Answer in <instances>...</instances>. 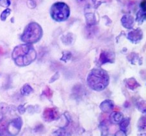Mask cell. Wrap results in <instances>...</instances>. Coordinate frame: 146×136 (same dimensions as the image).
I'll return each instance as SVG.
<instances>
[{
  "label": "cell",
  "instance_id": "obj_20",
  "mask_svg": "<svg viewBox=\"0 0 146 136\" xmlns=\"http://www.w3.org/2000/svg\"><path fill=\"white\" fill-rule=\"evenodd\" d=\"M43 94L45 95H46L47 97H52V91L50 90L48 88H46V90L44 91Z\"/></svg>",
  "mask_w": 146,
  "mask_h": 136
},
{
  "label": "cell",
  "instance_id": "obj_14",
  "mask_svg": "<svg viewBox=\"0 0 146 136\" xmlns=\"http://www.w3.org/2000/svg\"><path fill=\"white\" fill-rule=\"evenodd\" d=\"M32 88L29 84H25L21 89V94L24 95H28L32 92Z\"/></svg>",
  "mask_w": 146,
  "mask_h": 136
},
{
  "label": "cell",
  "instance_id": "obj_13",
  "mask_svg": "<svg viewBox=\"0 0 146 136\" xmlns=\"http://www.w3.org/2000/svg\"><path fill=\"white\" fill-rule=\"evenodd\" d=\"M138 127L140 130H146V116H143L139 120L138 123Z\"/></svg>",
  "mask_w": 146,
  "mask_h": 136
},
{
  "label": "cell",
  "instance_id": "obj_5",
  "mask_svg": "<svg viewBox=\"0 0 146 136\" xmlns=\"http://www.w3.org/2000/svg\"><path fill=\"white\" fill-rule=\"evenodd\" d=\"M70 16L69 7L62 2H57L51 8V16L56 21H64Z\"/></svg>",
  "mask_w": 146,
  "mask_h": 136
},
{
  "label": "cell",
  "instance_id": "obj_1",
  "mask_svg": "<svg viewBox=\"0 0 146 136\" xmlns=\"http://www.w3.org/2000/svg\"><path fill=\"white\" fill-rule=\"evenodd\" d=\"M12 58L18 66H27L36 60V52L31 44H22L15 47Z\"/></svg>",
  "mask_w": 146,
  "mask_h": 136
},
{
  "label": "cell",
  "instance_id": "obj_4",
  "mask_svg": "<svg viewBox=\"0 0 146 136\" xmlns=\"http://www.w3.org/2000/svg\"><path fill=\"white\" fill-rule=\"evenodd\" d=\"M42 34L41 27L36 22H31L25 27L21 39L27 44H34L41 39Z\"/></svg>",
  "mask_w": 146,
  "mask_h": 136
},
{
  "label": "cell",
  "instance_id": "obj_22",
  "mask_svg": "<svg viewBox=\"0 0 146 136\" xmlns=\"http://www.w3.org/2000/svg\"><path fill=\"white\" fill-rule=\"evenodd\" d=\"M115 136H126V135H125V132H124V131L120 130L116 133Z\"/></svg>",
  "mask_w": 146,
  "mask_h": 136
},
{
  "label": "cell",
  "instance_id": "obj_8",
  "mask_svg": "<svg viewBox=\"0 0 146 136\" xmlns=\"http://www.w3.org/2000/svg\"><path fill=\"white\" fill-rule=\"evenodd\" d=\"M113 107H114V105H113V103L110 100H106L102 102V104L100 105V108L103 112H110L113 109Z\"/></svg>",
  "mask_w": 146,
  "mask_h": 136
},
{
  "label": "cell",
  "instance_id": "obj_10",
  "mask_svg": "<svg viewBox=\"0 0 146 136\" xmlns=\"http://www.w3.org/2000/svg\"><path fill=\"white\" fill-rule=\"evenodd\" d=\"M113 60V54L108 52H102L100 54L99 61L101 64H104L108 62H111Z\"/></svg>",
  "mask_w": 146,
  "mask_h": 136
},
{
  "label": "cell",
  "instance_id": "obj_16",
  "mask_svg": "<svg viewBox=\"0 0 146 136\" xmlns=\"http://www.w3.org/2000/svg\"><path fill=\"white\" fill-rule=\"evenodd\" d=\"M129 124V119H127H127H123L122 120V122H120V129H121V130L125 132V131L126 130Z\"/></svg>",
  "mask_w": 146,
  "mask_h": 136
},
{
  "label": "cell",
  "instance_id": "obj_11",
  "mask_svg": "<svg viewBox=\"0 0 146 136\" xmlns=\"http://www.w3.org/2000/svg\"><path fill=\"white\" fill-rule=\"evenodd\" d=\"M110 121L114 124H118L122 122L123 120V115L121 113L117 111H115L110 115Z\"/></svg>",
  "mask_w": 146,
  "mask_h": 136
},
{
  "label": "cell",
  "instance_id": "obj_12",
  "mask_svg": "<svg viewBox=\"0 0 146 136\" xmlns=\"http://www.w3.org/2000/svg\"><path fill=\"white\" fill-rule=\"evenodd\" d=\"M127 85L129 88L131 90L136 89V88L139 86L140 84L137 82V80H136L134 78H130V79L127 80Z\"/></svg>",
  "mask_w": 146,
  "mask_h": 136
},
{
  "label": "cell",
  "instance_id": "obj_3",
  "mask_svg": "<svg viewBox=\"0 0 146 136\" xmlns=\"http://www.w3.org/2000/svg\"><path fill=\"white\" fill-rule=\"evenodd\" d=\"M21 128V120L19 118L9 119L0 111V136H13L19 132Z\"/></svg>",
  "mask_w": 146,
  "mask_h": 136
},
{
  "label": "cell",
  "instance_id": "obj_9",
  "mask_svg": "<svg viewBox=\"0 0 146 136\" xmlns=\"http://www.w3.org/2000/svg\"><path fill=\"white\" fill-rule=\"evenodd\" d=\"M122 23L126 28H131L134 24V19L131 16L125 15L122 18Z\"/></svg>",
  "mask_w": 146,
  "mask_h": 136
},
{
  "label": "cell",
  "instance_id": "obj_15",
  "mask_svg": "<svg viewBox=\"0 0 146 136\" xmlns=\"http://www.w3.org/2000/svg\"><path fill=\"white\" fill-rule=\"evenodd\" d=\"M137 107L138 110L141 112H146V101L145 100H142L137 103Z\"/></svg>",
  "mask_w": 146,
  "mask_h": 136
},
{
  "label": "cell",
  "instance_id": "obj_18",
  "mask_svg": "<svg viewBox=\"0 0 146 136\" xmlns=\"http://www.w3.org/2000/svg\"><path fill=\"white\" fill-rule=\"evenodd\" d=\"M11 5V0H0V6L8 7Z\"/></svg>",
  "mask_w": 146,
  "mask_h": 136
},
{
  "label": "cell",
  "instance_id": "obj_2",
  "mask_svg": "<svg viewBox=\"0 0 146 136\" xmlns=\"http://www.w3.org/2000/svg\"><path fill=\"white\" fill-rule=\"evenodd\" d=\"M89 86L95 91H102L109 84V76L102 69L92 70L87 78Z\"/></svg>",
  "mask_w": 146,
  "mask_h": 136
},
{
  "label": "cell",
  "instance_id": "obj_21",
  "mask_svg": "<svg viewBox=\"0 0 146 136\" xmlns=\"http://www.w3.org/2000/svg\"><path fill=\"white\" fill-rule=\"evenodd\" d=\"M141 8H142V10H144L146 11V0H144V1H143L142 3H141Z\"/></svg>",
  "mask_w": 146,
  "mask_h": 136
},
{
  "label": "cell",
  "instance_id": "obj_7",
  "mask_svg": "<svg viewBox=\"0 0 146 136\" xmlns=\"http://www.w3.org/2000/svg\"><path fill=\"white\" fill-rule=\"evenodd\" d=\"M128 39H129L131 41L133 42H138L142 39V32L140 29H138L136 30H133V31L129 32L128 33Z\"/></svg>",
  "mask_w": 146,
  "mask_h": 136
},
{
  "label": "cell",
  "instance_id": "obj_17",
  "mask_svg": "<svg viewBox=\"0 0 146 136\" xmlns=\"http://www.w3.org/2000/svg\"><path fill=\"white\" fill-rule=\"evenodd\" d=\"M11 9L9 8H7L6 10H5L2 12L1 14V21H5V20L7 19V17H8L10 14H11Z\"/></svg>",
  "mask_w": 146,
  "mask_h": 136
},
{
  "label": "cell",
  "instance_id": "obj_6",
  "mask_svg": "<svg viewBox=\"0 0 146 136\" xmlns=\"http://www.w3.org/2000/svg\"><path fill=\"white\" fill-rule=\"evenodd\" d=\"M59 117V112L55 108H47L43 112L44 119L47 122H51L58 119Z\"/></svg>",
  "mask_w": 146,
  "mask_h": 136
},
{
  "label": "cell",
  "instance_id": "obj_23",
  "mask_svg": "<svg viewBox=\"0 0 146 136\" xmlns=\"http://www.w3.org/2000/svg\"><path fill=\"white\" fill-rule=\"evenodd\" d=\"M140 136H146V133H145V134H141Z\"/></svg>",
  "mask_w": 146,
  "mask_h": 136
},
{
  "label": "cell",
  "instance_id": "obj_19",
  "mask_svg": "<svg viewBox=\"0 0 146 136\" xmlns=\"http://www.w3.org/2000/svg\"><path fill=\"white\" fill-rule=\"evenodd\" d=\"M27 5L28 6H29V8H34L36 7V3H35V1L34 0H28L27 1Z\"/></svg>",
  "mask_w": 146,
  "mask_h": 136
}]
</instances>
